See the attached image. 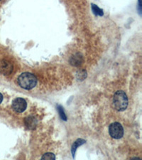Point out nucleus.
I'll return each instance as SVG.
<instances>
[{
  "mask_svg": "<svg viewBox=\"0 0 142 160\" xmlns=\"http://www.w3.org/2000/svg\"><path fill=\"white\" fill-rule=\"evenodd\" d=\"M18 84L26 90H31L37 85V78L31 73H23L17 79Z\"/></svg>",
  "mask_w": 142,
  "mask_h": 160,
  "instance_id": "f257e3e1",
  "label": "nucleus"
},
{
  "mask_svg": "<svg viewBox=\"0 0 142 160\" xmlns=\"http://www.w3.org/2000/svg\"><path fill=\"white\" fill-rule=\"evenodd\" d=\"M128 106V98L123 90H118L113 97V107L116 110L122 112Z\"/></svg>",
  "mask_w": 142,
  "mask_h": 160,
  "instance_id": "f03ea898",
  "label": "nucleus"
},
{
  "mask_svg": "<svg viewBox=\"0 0 142 160\" xmlns=\"http://www.w3.org/2000/svg\"><path fill=\"white\" fill-rule=\"evenodd\" d=\"M109 133L112 138L121 139L124 135L123 127L119 123H111L109 127Z\"/></svg>",
  "mask_w": 142,
  "mask_h": 160,
  "instance_id": "7ed1b4c3",
  "label": "nucleus"
},
{
  "mask_svg": "<svg viewBox=\"0 0 142 160\" xmlns=\"http://www.w3.org/2000/svg\"><path fill=\"white\" fill-rule=\"evenodd\" d=\"M27 108V103L24 98H17L12 102V108L18 113H21L25 111Z\"/></svg>",
  "mask_w": 142,
  "mask_h": 160,
  "instance_id": "20e7f679",
  "label": "nucleus"
},
{
  "mask_svg": "<svg viewBox=\"0 0 142 160\" xmlns=\"http://www.w3.org/2000/svg\"><path fill=\"white\" fill-rule=\"evenodd\" d=\"M13 65L7 60H2L0 61V73L4 75L11 74L13 71Z\"/></svg>",
  "mask_w": 142,
  "mask_h": 160,
  "instance_id": "39448f33",
  "label": "nucleus"
},
{
  "mask_svg": "<svg viewBox=\"0 0 142 160\" xmlns=\"http://www.w3.org/2000/svg\"><path fill=\"white\" fill-rule=\"evenodd\" d=\"M83 62V56L80 53H78L71 56L70 58V63L73 66H79Z\"/></svg>",
  "mask_w": 142,
  "mask_h": 160,
  "instance_id": "423d86ee",
  "label": "nucleus"
},
{
  "mask_svg": "<svg viewBox=\"0 0 142 160\" xmlns=\"http://www.w3.org/2000/svg\"><path fill=\"white\" fill-rule=\"evenodd\" d=\"M24 123L29 129H34L37 126V120L34 117L29 116L24 119Z\"/></svg>",
  "mask_w": 142,
  "mask_h": 160,
  "instance_id": "0eeeda50",
  "label": "nucleus"
},
{
  "mask_svg": "<svg viewBox=\"0 0 142 160\" xmlns=\"http://www.w3.org/2000/svg\"><path fill=\"white\" fill-rule=\"evenodd\" d=\"M85 140H84V139H78L74 142V144H73L72 146L73 157H75V154L76 149H77L78 147L79 146H81L82 144H85Z\"/></svg>",
  "mask_w": 142,
  "mask_h": 160,
  "instance_id": "6e6552de",
  "label": "nucleus"
},
{
  "mask_svg": "<svg viewBox=\"0 0 142 160\" xmlns=\"http://www.w3.org/2000/svg\"><path fill=\"white\" fill-rule=\"evenodd\" d=\"M91 7H92V11L93 12V14H95V16L102 17L104 15L103 10L102 9H100V7H98V6H97V5L91 4Z\"/></svg>",
  "mask_w": 142,
  "mask_h": 160,
  "instance_id": "1a4fd4ad",
  "label": "nucleus"
},
{
  "mask_svg": "<svg viewBox=\"0 0 142 160\" xmlns=\"http://www.w3.org/2000/svg\"><path fill=\"white\" fill-rule=\"evenodd\" d=\"M87 72L85 70H81L77 72V74H76V77H77V79L79 80H84L86 78H87Z\"/></svg>",
  "mask_w": 142,
  "mask_h": 160,
  "instance_id": "9d476101",
  "label": "nucleus"
},
{
  "mask_svg": "<svg viewBox=\"0 0 142 160\" xmlns=\"http://www.w3.org/2000/svg\"><path fill=\"white\" fill-rule=\"evenodd\" d=\"M58 113H59V115H60V118H61L62 120L66 121L67 120V117H66V115H65V112H64V110H63V108L60 105L58 106Z\"/></svg>",
  "mask_w": 142,
  "mask_h": 160,
  "instance_id": "9b49d317",
  "label": "nucleus"
},
{
  "mask_svg": "<svg viewBox=\"0 0 142 160\" xmlns=\"http://www.w3.org/2000/svg\"><path fill=\"white\" fill-rule=\"evenodd\" d=\"M41 159H52V160H54V159H55V156L54 154L49 152V153L44 154V155L42 156Z\"/></svg>",
  "mask_w": 142,
  "mask_h": 160,
  "instance_id": "f8f14e48",
  "label": "nucleus"
},
{
  "mask_svg": "<svg viewBox=\"0 0 142 160\" xmlns=\"http://www.w3.org/2000/svg\"><path fill=\"white\" fill-rule=\"evenodd\" d=\"M141 0H139L138 2V10H139V13L140 15H141Z\"/></svg>",
  "mask_w": 142,
  "mask_h": 160,
  "instance_id": "ddd939ff",
  "label": "nucleus"
},
{
  "mask_svg": "<svg viewBox=\"0 0 142 160\" xmlns=\"http://www.w3.org/2000/svg\"><path fill=\"white\" fill-rule=\"evenodd\" d=\"M2 101H3V95L2 93H0V104L2 103Z\"/></svg>",
  "mask_w": 142,
  "mask_h": 160,
  "instance_id": "4468645a",
  "label": "nucleus"
}]
</instances>
